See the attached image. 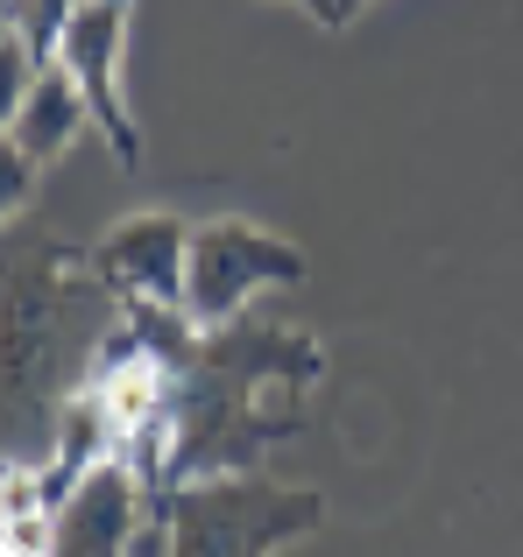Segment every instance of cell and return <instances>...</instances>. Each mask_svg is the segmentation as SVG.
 Here are the masks:
<instances>
[{"mask_svg":"<svg viewBox=\"0 0 523 557\" xmlns=\"http://www.w3.org/2000/svg\"><path fill=\"white\" fill-rule=\"evenodd\" d=\"M170 530H178V550L192 557H255L276 550L290 536L318 530L326 516V494L312 487H269L255 473H206V480H184L178 494L163 502Z\"/></svg>","mask_w":523,"mask_h":557,"instance_id":"cell-1","label":"cell"},{"mask_svg":"<svg viewBox=\"0 0 523 557\" xmlns=\"http://www.w3.org/2000/svg\"><path fill=\"white\" fill-rule=\"evenodd\" d=\"M304 283V255L276 233H262L255 219H206L192 226V289H184V311L198 325H234L262 289H290Z\"/></svg>","mask_w":523,"mask_h":557,"instance_id":"cell-2","label":"cell"},{"mask_svg":"<svg viewBox=\"0 0 523 557\" xmlns=\"http://www.w3.org/2000/svg\"><path fill=\"white\" fill-rule=\"evenodd\" d=\"M127 14H135V0H78V14H71L64 36H57V64L78 78L85 107H93V127L113 141V156L135 170V163H142V135H135V121H127V99H121Z\"/></svg>","mask_w":523,"mask_h":557,"instance_id":"cell-3","label":"cell"},{"mask_svg":"<svg viewBox=\"0 0 523 557\" xmlns=\"http://www.w3.org/2000/svg\"><path fill=\"white\" fill-rule=\"evenodd\" d=\"M85 269L121 304H184L192 289V226L170 212H135L85 247Z\"/></svg>","mask_w":523,"mask_h":557,"instance_id":"cell-4","label":"cell"},{"mask_svg":"<svg viewBox=\"0 0 523 557\" xmlns=\"http://www.w3.org/2000/svg\"><path fill=\"white\" fill-rule=\"evenodd\" d=\"M149 516H156V494H149V480H142V466L127 459V451H107V459L57 502L50 550H64V557H113V550L135 544V530Z\"/></svg>","mask_w":523,"mask_h":557,"instance_id":"cell-5","label":"cell"},{"mask_svg":"<svg viewBox=\"0 0 523 557\" xmlns=\"http://www.w3.org/2000/svg\"><path fill=\"white\" fill-rule=\"evenodd\" d=\"M85 121H93V107H85L78 78H71L64 64L36 71V85L22 92V107L8 113V212H22V198H28V184H36V170L57 163Z\"/></svg>","mask_w":523,"mask_h":557,"instance_id":"cell-6","label":"cell"},{"mask_svg":"<svg viewBox=\"0 0 523 557\" xmlns=\"http://www.w3.org/2000/svg\"><path fill=\"white\" fill-rule=\"evenodd\" d=\"M71 14H78V0H8V28L28 42V57H36L42 71L57 64V36H64Z\"/></svg>","mask_w":523,"mask_h":557,"instance_id":"cell-7","label":"cell"},{"mask_svg":"<svg viewBox=\"0 0 523 557\" xmlns=\"http://www.w3.org/2000/svg\"><path fill=\"white\" fill-rule=\"evenodd\" d=\"M297 8H312L318 28H346V22H340V0H297Z\"/></svg>","mask_w":523,"mask_h":557,"instance_id":"cell-8","label":"cell"},{"mask_svg":"<svg viewBox=\"0 0 523 557\" xmlns=\"http://www.w3.org/2000/svg\"><path fill=\"white\" fill-rule=\"evenodd\" d=\"M361 8H368V0H340V22H354V14H361Z\"/></svg>","mask_w":523,"mask_h":557,"instance_id":"cell-9","label":"cell"}]
</instances>
